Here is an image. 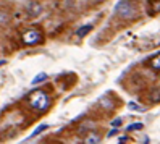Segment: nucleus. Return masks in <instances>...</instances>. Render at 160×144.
Wrapping results in <instances>:
<instances>
[{
  "mask_svg": "<svg viewBox=\"0 0 160 144\" xmlns=\"http://www.w3.org/2000/svg\"><path fill=\"white\" fill-rule=\"evenodd\" d=\"M21 39L24 45H36L42 41V33L39 29H28L23 33Z\"/></svg>",
  "mask_w": 160,
  "mask_h": 144,
  "instance_id": "obj_3",
  "label": "nucleus"
},
{
  "mask_svg": "<svg viewBox=\"0 0 160 144\" xmlns=\"http://www.w3.org/2000/svg\"><path fill=\"white\" fill-rule=\"evenodd\" d=\"M149 8L152 13H160V0H149Z\"/></svg>",
  "mask_w": 160,
  "mask_h": 144,
  "instance_id": "obj_7",
  "label": "nucleus"
},
{
  "mask_svg": "<svg viewBox=\"0 0 160 144\" xmlns=\"http://www.w3.org/2000/svg\"><path fill=\"white\" fill-rule=\"evenodd\" d=\"M99 141H100V134H97V133H92V134H89V136L86 138V142H92V144H96Z\"/></svg>",
  "mask_w": 160,
  "mask_h": 144,
  "instance_id": "obj_9",
  "label": "nucleus"
},
{
  "mask_svg": "<svg viewBox=\"0 0 160 144\" xmlns=\"http://www.w3.org/2000/svg\"><path fill=\"white\" fill-rule=\"evenodd\" d=\"M28 102L32 109L36 110H45L47 107L50 105V97L49 94L42 89H36L29 94V97H28Z\"/></svg>",
  "mask_w": 160,
  "mask_h": 144,
  "instance_id": "obj_1",
  "label": "nucleus"
},
{
  "mask_svg": "<svg viewBox=\"0 0 160 144\" xmlns=\"http://www.w3.org/2000/svg\"><path fill=\"white\" fill-rule=\"evenodd\" d=\"M44 80H47V75L45 73H41V76H36L32 80V84H37V83H42Z\"/></svg>",
  "mask_w": 160,
  "mask_h": 144,
  "instance_id": "obj_12",
  "label": "nucleus"
},
{
  "mask_svg": "<svg viewBox=\"0 0 160 144\" xmlns=\"http://www.w3.org/2000/svg\"><path fill=\"white\" fill-rule=\"evenodd\" d=\"M120 125H121V120L118 118V120H115L113 123H112V126H115V128H118V126H120Z\"/></svg>",
  "mask_w": 160,
  "mask_h": 144,
  "instance_id": "obj_14",
  "label": "nucleus"
},
{
  "mask_svg": "<svg viewBox=\"0 0 160 144\" xmlns=\"http://www.w3.org/2000/svg\"><path fill=\"white\" fill-rule=\"evenodd\" d=\"M92 31V24H84V26H81V28H78V31H76V36L78 37H84L88 33H91Z\"/></svg>",
  "mask_w": 160,
  "mask_h": 144,
  "instance_id": "obj_6",
  "label": "nucleus"
},
{
  "mask_svg": "<svg viewBox=\"0 0 160 144\" xmlns=\"http://www.w3.org/2000/svg\"><path fill=\"white\" fill-rule=\"evenodd\" d=\"M117 133H118V131H117V128H115V130H112V131L108 133V138H110V136H115Z\"/></svg>",
  "mask_w": 160,
  "mask_h": 144,
  "instance_id": "obj_15",
  "label": "nucleus"
},
{
  "mask_svg": "<svg viewBox=\"0 0 160 144\" xmlns=\"http://www.w3.org/2000/svg\"><path fill=\"white\" fill-rule=\"evenodd\" d=\"M149 66L155 71H160V54H157L155 57H152V59L149 60Z\"/></svg>",
  "mask_w": 160,
  "mask_h": 144,
  "instance_id": "obj_5",
  "label": "nucleus"
},
{
  "mask_svg": "<svg viewBox=\"0 0 160 144\" xmlns=\"http://www.w3.org/2000/svg\"><path fill=\"white\" fill-rule=\"evenodd\" d=\"M150 102L152 104H157V102H160V88H155L152 92H150Z\"/></svg>",
  "mask_w": 160,
  "mask_h": 144,
  "instance_id": "obj_8",
  "label": "nucleus"
},
{
  "mask_svg": "<svg viewBox=\"0 0 160 144\" xmlns=\"http://www.w3.org/2000/svg\"><path fill=\"white\" fill-rule=\"evenodd\" d=\"M117 15L121 20H133L138 15V7L134 5L133 0H120L117 3Z\"/></svg>",
  "mask_w": 160,
  "mask_h": 144,
  "instance_id": "obj_2",
  "label": "nucleus"
},
{
  "mask_svg": "<svg viewBox=\"0 0 160 144\" xmlns=\"http://www.w3.org/2000/svg\"><path fill=\"white\" fill-rule=\"evenodd\" d=\"M24 10H26V15L29 18H36L42 13V5L37 2V0H29V2L24 5Z\"/></svg>",
  "mask_w": 160,
  "mask_h": 144,
  "instance_id": "obj_4",
  "label": "nucleus"
},
{
  "mask_svg": "<svg viewBox=\"0 0 160 144\" xmlns=\"http://www.w3.org/2000/svg\"><path fill=\"white\" fill-rule=\"evenodd\" d=\"M44 130H47V125H42V128H39V130H36L34 133H32V136H36V134H39L41 131H44Z\"/></svg>",
  "mask_w": 160,
  "mask_h": 144,
  "instance_id": "obj_13",
  "label": "nucleus"
},
{
  "mask_svg": "<svg viewBox=\"0 0 160 144\" xmlns=\"http://www.w3.org/2000/svg\"><path fill=\"white\" fill-rule=\"evenodd\" d=\"M142 128H144L142 123H133L128 126V131H138V130H142Z\"/></svg>",
  "mask_w": 160,
  "mask_h": 144,
  "instance_id": "obj_11",
  "label": "nucleus"
},
{
  "mask_svg": "<svg viewBox=\"0 0 160 144\" xmlns=\"http://www.w3.org/2000/svg\"><path fill=\"white\" fill-rule=\"evenodd\" d=\"M128 141V138L126 136H123V138H120V142H126Z\"/></svg>",
  "mask_w": 160,
  "mask_h": 144,
  "instance_id": "obj_16",
  "label": "nucleus"
},
{
  "mask_svg": "<svg viewBox=\"0 0 160 144\" xmlns=\"http://www.w3.org/2000/svg\"><path fill=\"white\" fill-rule=\"evenodd\" d=\"M8 20H10V15H8L5 10H0V24H7Z\"/></svg>",
  "mask_w": 160,
  "mask_h": 144,
  "instance_id": "obj_10",
  "label": "nucleus"
}]
</instances>
